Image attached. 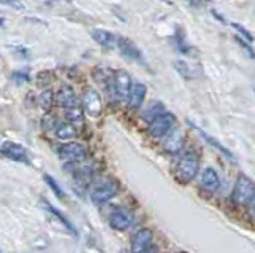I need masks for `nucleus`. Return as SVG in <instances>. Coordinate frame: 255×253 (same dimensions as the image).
<instances>
[{
	"instance_id": "nucleus-27",
	"label": "nucleus",
	"mask_w": 255,
	"mask_h": 253,
	"mask_svg": "<svg viewBox=\"0 0 255 253\" xmlns=\"http://www.w3.org/2000/svg\"><path fill=\"white\" fill-rule=\"evenodd\" d=\"M247 215L251 217L252 220H255V194L252 196V199L247 202Z\"/></svg>"
},
{
	"instance_id": "nucleus-13",
	"label": "nucleus",
	"mask_w": 255,
	"mask_h": 253,
	"mask_svg": "<svg viewBox=\"0 0 255 253\" xmlns=\"http://www.w3.org/2000/svg\"><path fill=\"white\" fill-rule=\"evenodd\" d=\"M56 100L61 107H64V109H72V107L78 105V99L75 96V91L67 85H64L61 90L57 91Z\"/></svg>"
},
{
	"instance_id": "nucleus-29",
	"label": "nucleus",
	"mask_w": 255,
	"mask_h": 253,
	"mask_svg": "<svg viewBox=\"0 0 255 253\" xmlns=\"http://www.w3.org/2000/svg\"><path fill=\"white\" fill-rule=\"evenodd\" d=\"M13 78L19 80V83H21V81H29V75L27 73H19V72H16V73H13Z\"/></svg>"
},
{
	"instance_id": "nucleus-30",
	"label": "nucleus",
	"mask_w": 255,
	"mask_h": 253,
	"mask_svg": "<svg viewBox=\"0 0 255 253\" xmlns=\"http://www.w3.org/2000/svg\"><path fill=\"white\" fill-rule=\"evenodd\" d=\"M147 253H159V252H158V250L155 249V247H152V249H150L149 252H147Z\"/></svg>"
},
{
	"instance_id": "nucleus-26",
	"label": "nucleus",
	"mask_w": 255,
	"mask_h": 253,
	"mask_svg": "<svg viewBox=\"0 0 255 253\" xmlns=\"http://www.w3.org/2000/svg\"><path fill=\"white\" fill-rule=\"evenodd\" d=\"M231 26H233V27H234L236 30H238V32H239V34H241L242 37H246V39H247L249 42H252V40H254V35H252L251 32H249V30H246L244 27H241V26H239V24H236V23H233V24H231Z\"/></svg>"
},
{
	"instance_id": "nucleus-22",
	"label": "nucleus",
	"mask_w": 255,
	"mask_h": 253,
	"mask_svg": "<svg viewBox=\"0 0 255 253\" xmlns=\"http://www.w3.org/2000/svg\"><path fill=\"white\" fill-rule=\"evenodd\" d=\"M43 180H45V183H47V185L50 186V189L51 191H53L57 198H66V194H64V191H62V188L59 186V183L56 182V179L54 177H51V175H48V174H45L43 175Z\"/></svg>"
},
{
	"instance_id": "nucleus-20",
	"label": "nucleus",
	"mask_w": 255,
	"mask_h": 253,
	"mask_svg": "<svg viewBox=\"0 0 255 253\" xmlns=\"http://www.w3.org/2000/svg\"><path fill=\"white\" fill-rule=\"evenodd\" d=\"M164 110L166 109H164V105L161 102H153V104L149 105V109L142 113V119L147 124H150L153 119L158 118L159 115H161V113H164Z\"/></svg>"
},
{
	"instance_id": "nucleus-31",
	"label": "nucleus",
	"mask_w": 255,
	"mask_h": 253,
	"mask_svg": "<svg viewBox=\"0 0 255 253\" xmlns=\"http://www.w3.org/2000/svg\"><path fill=\"white\" fill-rule=\"evenodd\" d=\"M121 253H126V252H121Z\"/></svg>"
},
{
	"instance_id": "nucleus-5",
	"label": "nucleus",
	"mask_w": 255,
	"mask_h": 253,
	"mask_svg": "<svg viewBox=\"0 0 255 253\" xmlns=\"http://www.w3.org/2000/svg\"><path fill=\"white\" fill-rule=\"evenodd\" d=\"M174 124H176V116L169 112H164L149 124V132L155 138H164L169 134V131L174 128Z\"/></svg>"
},
{
	"instance_id": "nucleus-25",
	"label": "nucleus",
	"mask_w": 255,
	"mask_h": 253,
	"mask_svg": "<svg viewBox=\"0 0 255 253\" xmlns=\"http://www.w3.org/2000/svg\"><path fill=\"white\" fill-rule=\"evenodd\" d=\"M59 124H56V119H54V116H51V115H47L43 118V128L47 129V131H56V128Z\"/></svg>"
},
{
	"instance_id": "nucleus-23",
	"label": "nucleus",
	"mask_w": 255,
	"mask_h": 253,
	"mask_svg": "<svg viewBox=\"0 0 255 253\" xmlns=\"http://www.w3.org/2000/svg\"><path fill=\"white\" fill-rule=\"evenodd\" d=\"M53 92H51L50 90L47 91H43L40 94V97H38V105L42 107L43 110H50L51 109V105H53Z\"/></svg>"
},
{
	"instance_id": "nucleus-17",
	"label": "nucleus",
	"mask_w": 255,
	"mask_h": 253,
	"mask_svg": "<svg viewBox=\"0 0 255 253\" xmlns=\"http://www.w3.org/2000/svg\"><path fill=\"white\" fill-rule=\"evenodd\" d=\"M43 207L47 208V210H48L51 215H54L56 220L59 221V223H61L64 228H66V230H67L70 234H72V236H76V234H78V232H76V230H75V226L72 225V221H70V220L66 217V215H64V213L59 210V208H56L54 206H51L50 202H47V201H43Z\"/></svg>"
},
{
	"instance_id": "nucleus-15",
	"label": "nucleus",
	"mask_w": 255,
	"mask_h": 253,
	"mask_svg": "<svg viewBox=\"0 0 255 253\" xmlns=\"http://www.w3.org/2000/svg\"><path fill=\"white\" fill-rule=\"evenodd\" d=\"M93 39L99 43V45L105 46L108 49H112L115 46H118V39L115 37L112 32H108V30H104V29H96L93 30Z\"/></svg>"
},
{
	"instance_id": "nucleus-10",
	"label": "nucleus",
	"mask_w": 255,
	"mask_h": 253,
	"mask_svg": "<svg viewBox=\"0 0 255 253\" xmlns=\"http://www.w3.org/2000/svg\"><path fill=\"white\" fill-rule=\"evenodd\" d=\"M185 145V134L180 128H174L169 131V134L164 137L163 142V148L171 155H177L180 153L182 148Z\"/></svg>"
},
{
	"instance_id": "nucleus-1",
	"label": "nucleus",
	"mask_w": 255,
	"mask_h": 253,
	"mask_svg": "<svg viewBox=\"0 0 255 253\" xmlns=\"http://www.w3.org/2000/svg\"><path fill=\"white\" fill-rule=\"evenodd\" d=\"M200 170V156L195 151H187L180 156L176 166V177L180 182H191Z\"/></svg>"
},
{
	"instance_id": "nucleus-3",
	"label": "nucleus",
	"mask_w": 255,
	"mask_h": 253,
	"mask_svg": "<svg viewBox=\"0 0 255 253\" xmlns=\"http://www.w3.org/2000/svg\"><path fill=\"white\" fill-rule=\"evenodd\" d=\"M110 92L112 96H115L118 100H129L131 90H132V81L131 77L125 70H117L113 75V78L110 80Z\"/></svg>"
},
{
	"instance_id": "nucleus-2",
	"label": "nucleus",
	"mask_w": 255,
	"mask_h": 253,
	"mask_svg": "<svg viewBox=\"0 0 255 253\" xmlns=\"http://www.w3.org/2000/svg\"><path fill=\"white\" fill-rule=\"evenodd\" d=\"M118 188L120 185L115 179H104L93 186L91 193H89V199L94 206H102L118 193Z\"/></svg>"
},
{
	"instance_id": "nucleus-21",
	"label": "nucleus",
	"mask_w": 255,
	"mask_h": 253,
	"mask_svg": "<svg viewBox=\"0 0 255 253\" xmlns=\"http://www.w3.org/2000/svg\"><path fill=\"white\" fill-rule=\"evenodd\" d=\"M54 134L57 138H61V140H69V138L76 137V128L72 123H64L57 126Z\"/></svg>"
},
{
	"instance_id": "nucleus-6",
	"label": "nucleus",
	"mask_w": 255,
	"mask_h": 253,
	"mask_svg": "<svg viewBox=\"0 0 255 253\" xmlns=\"http://www.w3.org/2000/svg\"><path fill=\"white\" fill-rule=\"evenodd\" d=\"M108 225H110L115 231H126L134 225V213L128 207H118L112 212L110 218H108Z\"/></svg>"
},
{
	"instance_id": "nucleus-12",
	"label": "nucleus",
	"mask_w": 255,
	"mask_h": 253,
	"mask_svg": "<svg viewBox=\"0 0 255 253\" xmlns=\"http://www.w3.org/2000/svg\"><path fill=\"white\" fill-rule=\"evenodd\" d=\"M200 185L204 191L209 193V194H214V193L219 191L222 182H220L219 174H217V170H214L212 167L204 169L203 174H201V179H200Z\"/></svg>"
},
{
	"instance_id": "nucleus-19",
	"label": "nucleus",
	"mask_w": 255,
	"mask_h": 253,
	"mask_svg": "<svg viewBox=\"0 0 255 253\" xmlns=\"http://www.w3.org/2000/svg\"><path fill=\"white\" fill-rule=\"evenodd\" d=\"M66 118L69 119V123H72L75 126L76 129L85 128V112H83V109H80L78 105L72 107V109H67Z\"/></svg>"
},
{
	"instance_id": "nucleus-8",
	"label": "nucleus",
	"mask_w": 255,
	"mask_h": 253,
	"mask_svg": "<svg viewBox=\"0 0 255 253\" xmlns=\"http://www.w3.org/2000/svg\"><path fill=\"white\" fill-rule=\"evenodd\" d=\"M81 104H83V110H85L89 116L98 118L102 112V100L99 92L94 90V88H86L85 92H83L81 97Z\"/></svg>"
},
{
	"instance_id": "nucleus-24",
	"label": "nucleus",
	"mask_w": 255,
	"mask_h": 253,
	"mask_svg": "<svg viewBox=\"0 0 255 253\" xmlns=\"http://www.w3.org/2000/svg\"><path fill=\"white\" fill-rule=\"evenodd\" d=\"M176 69H177V72H180L182 75H185V77H195L193 73H191V69L188 67L187 62H183V61H178L176 62Z\"/></svg>"
},
{
	"instance_id": "nucleus-4",
	"label": "nucleus",
	"mask_w": 255,
	"mask_h": 253,
	"mask_svg": "<svg viewBox=\"0 0 255 253\" xmlns=\"http://www.w3.org/2000/svg\"><path fill=\"white\" fill-rule=\"evenodd\" d=\"M255 194V185L254 182L246 175H239L236 180V185L231 194V201L234 206H247V202L252 199Z\"/></svg>"
},
{
	"instance_id": "nucleus-14",
	"label": "nucleus",
	"mask_w": 255,
	"mask_h": 253,
	"mask_svg": "<svg viewBox=\"0 0 255 253\" xmlns=\"http://www.w3.org/2000/svg\"><path fill=\"white\" fill-rule=\"evenodd\" d=\"M188 124L191 126V128H193V129H196L198 132H200V136L204 138V140H206L209 145H212V147L215 148V150H219L220 151V153L223 155V156H227L228 158V160H231L233 162H236V158H234V155L231 153V151H230L228 148H225V147H223V145L219 142V140H217V138H214L212 136H210V134H207V132L206 131H203L201 128H198V126H195L193 123H191V121H188Z\"/></svg>"
},
{
	"instance_id": "nucleus-11",
	"label": "nucleus",
	"mask_w": 255,
	"mask_h": 253,
	"mask_svg": "<svg viewBox=\"0 0 255 253\" xmlns=\"http://www.w3.org/2000/svg\"><path fill=\"white\" fill-rule=\"evenodd\" d=\"M2 155L11 161H16V162H24V164L30 162L29 156H27V150L21 147L19 143H15V142H3L2 143Z\"/></svg>"
},
{
	"instance_id": "nucleus-9",
	"label": "nucleus",
	"mask_w": 255,
	"mask_h": 253,
	"mask_svg": "<svg viewBox=\"0 0 255 253\" xmlns=\"http://www.w3.org/2000/svg\"><path fill=\"white\" fill-rule=\"evenodd\" d=\"M153 232L149 228H142L131 237V253H147L152 249Z\"/></svg>"
},
{
	"instance_id": "nucleus-28",
	"label": "nucleus",
	"mask_w": 255,
	"mask_h": 253,
	"mask_svg": "<svg viewBox=\"0 0 255 253\" xmlns=\"http://www.w3.org/2000/svg\"><path fill=\"white\" fill-rule=\"evenodd\" d=\"M2 3L3 5H10V7H15L16 10H26V7L23 3H19V2H16V0H2Z\"/></svg>"
},
{
	"instance_id": "nucleus-18",
	"label": "nucleus",
	"mask_w": 255,
	"mask_h": 253,
	"mask_svg": "<svg viewBox=\"0 0 255 253\" xmlns=\"http://www.w3.org/2000/svg\"><path fill=\"white\" fill-rule=\"evenodd\" d=\"M145 92H147V86L144 83H134L132 90H131V96H129V107L132 110H139L140 105H142L144 99H145Z\"/></svg>"
},
{
	"instance_id": "nucleus-16",
	"label": "nucleus",
	"mask_w": 255,
	"mask_h": 253,
	"mask_svg": "<svg viewBox=\"0 0 255 253\" xmlns=\"http://www.w3.org/2000/svg\"><path fill=\"white\" fill-rule=\"evenodd\" d=\"M118 49L126 58L134 59V61H142V53L139 51V48L134 45L132 42L123 39V37H118Z\"/></svg>"
},
{
	"instance_id": "nucleus-7",
	"label": "nucleus",
	"mask_w": 255,
	"mask_h": 253,
	"mask_svg": "<svg viewBox=\"0 0 255 253\" xmlns=\"http://www.w3.org/2000/svg\"><path fill=\"white\" fill-rule=\"evenodd\" d=\"M59 156L64 161L67 162H80L86 158L88 150L83 143L78 142H70V143H64L59 147Z\"/></svg>"
}]
</instances>
